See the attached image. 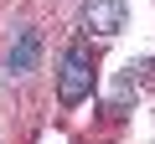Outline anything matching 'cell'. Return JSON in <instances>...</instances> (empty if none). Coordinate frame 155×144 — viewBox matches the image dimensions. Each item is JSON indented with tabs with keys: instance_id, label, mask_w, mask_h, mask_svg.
<instances>
[{
	"instance_id": "cell-1",
	"label": "cell",
	"mask_w": 155,
	"mask_h": 144,
	"mask_svg": "<svg viewBox=\"0 0 155 144\" xmlns=\"http://www.w3.org/2000/svg\"><path fill=\"white\" fill-rule=\"evenodd\" d=\"M93 93V57H88V41H72L67 57H62V77H57V98L72 108Z\"/></svg>"
},
{
	"instance_id": "cell-2",
	"label": "cell",
	"mask_w": 155,
	"mask_h": 144,
	"mask_svg": "<svg viewBox=\"0 0 155 144\" xmlns=\"http://www.w3.org/2000/svg\"><path fill=\"white\" fill-rule=\"evenodd\" d=\"M124 0H88V31L93 36H119L124 31Z\"/></svg>"
},
{
	"instance_id": "cell-3",
	"label": "cell",
	"mask_w": 155,
	"mask_h": 144,
	"mask_svg": "<svg viewBox=\"0 0 155 144\" xmlns=\"http://www.w3.org/2000/svg\"><path fill=\"white\" fill-rule=\"evenodd\" d=\"M36 52H41V36H36V31H21V41H16V52H11V72H31V67H36Z\"/></svg>"
},
{
	"instance_id": "cell-4",
	"label": "cell",
	"mask_w": 155,
	"mask_h": 144,
	"mask_svg": "<svg viewBox=\"0 0 155 144\" xmlns=\"http://www.w3.org/2000/svg\"><path fill=\"white\" fill-rule=\"evenodd\" d=\"M129 77H134V83H140V88H145V83H150V77H155V62H134V67H129Z\"/></svg>"
}]
</instances>
